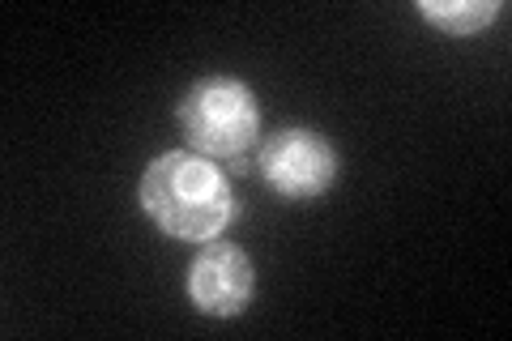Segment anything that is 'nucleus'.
Instances as JSON below:
<instances>
[{
  "label": "nucleus",
  "instance_id": "nucleus-4",
  "mask_svg": "<svg viewBox=\"0 0 512 341\" xmlns=\"http://www.w3.org/2000/svg\"><path fill=\"white\" fill-rule=\"evenodd\" d=\"M188 290L192 303L201 307L205 316H235L244 312V303L252 295V261L244 248L235 243H210L197 265L188 273Z\"/></svg>",
  "mask_w": 512,
  "mask_h": 341
},
{
  "label": "nucleus",
  "instance_id": "nucleus-1",
  "mask_svg": "<svg viewBox=\"0 0 512 341\" xmlns=\"http://www.w3.org/2000/svg\"><path fill=\"white\" fill-rule=\"evenodd\" d=\"M141 205L175 239H214L235 214L227 175L188 150H171L150 162L141 180Z\"/></svg>",
  "mask_w": 512,
  "mask_h": 341
},
{
  "label": "nucleus",
  "instance_id": "nucleus-5",
  "mask_svg": "<svg viewBox=\"0 0 512 341\" xmlns=\"http://www.w3.org/2000/svg\"><path fill=\"white\" fill-rule=\"evenodd\" d=\"M423 18H431L436 26H444L448 35H474L478 26H487L500 5H491V0H461V5H436V0H423L419 5Z\"/></svg>",
  "mask_w": 512,
  "mask_h": 341
},
{
  "label": "nucleus",
  "instance_id": "nucleus-2",
  "mask_svg": "<svg viewBox=\"0 0 512 341\" xmlns=\"http://www.w3.org/2000/svg\"><path fill=\"white\" fill-rule=\"evenodd\" d=\"M180 124L201 154L222 158V162H244L248 150L256 145L261 111H256V99L248 94L244 81L205 77L184 94Z\"/></svg>",
  "mask_w": 512,
  "mask_h": 341
},
{
  "label": "nucleus",
  "instance_id": "nucleus-3",
  "mask_svg": "<svg viewBox=\"0 0 512 341\" xmlns=\"http://www.w3.org/2000/svg\"><path fill=\"white\" fill-rule=\"evenodd\" d=\"M261 171L286 197H316L333 184L338 158H333L325 137L308 133V128H282L261 145Z\"/></svg>",
  "mask_w": 512,
  "mask_h": 341
}]
</instances>
